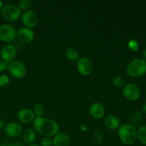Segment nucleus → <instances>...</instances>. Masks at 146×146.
<instances>
[{
  "label": "nucleus",
  "instance_id": "15",
  "mask_svg": "<svg viewBox=\"0 0 146 146\" xmlns=\"http://www.w3.org/2000/svg\"><path fill=\"white\" fill-rule=\"evenodd\" d=\"M71 144V138L64 132H58L53 139V146H69Z\"/></svg>",
  "mask_w": 146,
  "mask_h": 146
},
{
  "label": "nucleus",
  "instance_id": "7",
  "mask_svg": "<svg viewBox=\"0 0 146 146\" xmlns=\"http://www.w3.org/2000/svg\"><path fill=\"white\" fill-rule=\"evenodd\" d=\"M123 94L126 99L135 101L140 98L141 91L137 85L133 83H128L123 87Z\"/></svg>",
  "mask_w": 146,
  "mask_h": 146
},
{
  "label": "nucleus",
  "instance_id": "5",
  "mask_svg": "<svg viewBox=\"0 0 146 146\" xmlns=\"http://www.w3.org/2000/svg\"><path fill=\"white\" fill-rule=\"evenodd\" d=\"M17 30L10 24H4L0 26V41L9 43L17 37Z\"/></svg>",
  "mask_w": 146,
  "mask_h": 146
},
{
  "label": "nucleus",
  "instance_id": "1",
  "mask_svg": "<svg viewBox=\"0 0 146 146\" xmlns=\"http://www.w3.org/2000/svg\"><path fill=\"white\" fill-rule=\"evenodd\" d=\"M33 127L34 131L48 138L54 137L59 131L58 123L45 117H36L33 121Z\"/></svg>",
  "mask_w": 146,
  "mask_h": 146
},
{
  "label": "nucleus",
  "instance_id": "28",
  "mask_svg": "<svg viewBox=\"0 0 146 146\" xmlns=\"http://www.w3.org/2000/svg\"><path fill=\"white\" fill-rule=\"evenodd\" d=\"M8 146H25L23 143H21V142H14V143H12L9 144Z\"/></svg>",
  "mask_w": 146,
  "mask_h": 146
},
{
  "label": "nucleus",
  "instance_id": "24",
  "mask_svg": "<svg viewBox=\"0 0 146 146\" xmlns=\"http://www.w3.org/2000/svg\"><path fill=\"white\" fill-rule=\"evenodd\" d=\"M9 83V78L8 76L7 75H0V87L3 88V87L7 86Z\"/></svg>",
  "mask_w": 146,
  "mask_h": 146
},
{
  "label": "nucleus",
  "instance_id": "6",
  "mask_svg": "<svg viewBox=\"0 0 146 146\" xmlns=\"http://www.w3.org/2000/svg\"><path fill=\"white\" fill-rule=\"evenodd\" d=\"M9 72L11 76L15 78H21L25 76L27 74V68L26 66L21 61L14 60L9 63L8 65Z\"/></svg>",
  "mask_w": 146,
  "mask_h": 146
},
{
  "label": "nucleus",
  "instance_id": "11",
  "mask_svg": "<svg viewBox=\"0 0 146 146\" xmlns=\"http://www.w3.org/2000/svg\"><path fill=\"white\" fill-rule=\"evenodd\" d=\"M23 127L21 124L16 122L9 123L4 125V133L9 138H16L22 133Z\"/></svg>",
  "mask_w": 146,
  "mask_h": 146
},
{
  "label": "nucleus",
  "instance_id": "2",
  "mask_svg": "<svg viewBox=\"0 0 146 146\" xmlns=\"http://www.w3.org/2000/svg\"><path fill=\"white\" fill-rule=\"evenodd\" d=\"M118 134L120 140L124 145H132L137 139L136 128L129 123H124L120 125Z\"/></svg>",
  "mask_w": 146,
  "mask_h": 146
},
{
  "label": "nucleus",
  "instance_id": "17",
  "mask_svg": "<svg viewBox=\"0 0 146 146\" xmlns=\"http://www.w3.org/2000/svg\"><path fill=\"white\" fill-rule=\"evenodd\" d=\"M36 131L34 129H27L24 131V134H23V139L25 143L29 144H32L34 142V141L36 140Z\"/></svg>",
  "mask_w": 146,
  "mask_h": 146
},
{
  "label": "nucleus",
  "instance_id": "20",
  "mask_svg": "<svg viewBox=\"0 0 146 146\" xmlns=\"http://www.w3.org/2000/svg\"><path fill=\"white\" fill-rule=\"evenodd\" d=\"M31 1L30 0H21V1L19 2L18 6L19 9H20V11H27L29 10V9L31 7Z\"/></svg>",
  "mask_w": 146,
  "mask_h": 146
},
{
  "label": "nucleus",
  "instance_id": "32",
  "mask_svg": "<svg viewBox=\"0 0 146 146\" xmlns=\"http://www.w3.org/2000/svg\"><path fill=\"white\" fill-rule=\"evenodd\" d=\"M3 7H4V4H3L2 1H1V0H0V11H1V10L2 9Z\"/></svg>",
  "mask_w": 146,
  "mask_h": 146
},
{
  "label": "nucleus",
  "instance_id": "18",
  "mask_svg": "<svg viewBox=\"0 0 146 146\" xmlns=\"http://www.w3.org/2000/svg\"><path fill=\"white\" fill-rule=\"evenodd\" d=\"M66 56L70 61H78L79 59V53L76 48H69L66 51Z\"/></svg>",
  "mask_w": 146,
  "mask_h": 146
},
{
  "label": "nucleus",
  "instance_id": "13",
  "mask_svg": "<svg viewBox=\"0 0 146 146\" xmlns=\"http://www.w3.org/2000/svg\"><path fill=\"white\" fill-rule=\"evenodd\" d=\"M18 119L21 123L29 124L32 123L35 119V115L32 110L29 108H23L17 114Z\"/></svg>",
  "mask_w": 146,
  "mask_h": 146
},
{
  "label": "nucleus",
  "instance_id": "23",
  "mask_svg": "<svg viewBox=\"0 0 146 146\" xmlns=\"http://www.w3.org/2000/svg\"><path fill=\"white\" fill-rule=\"evenodd\" d=\"M128 46L131 51H133V52H136L138 50V48H139V44H138V41L134 39H132L128 42Z\"/></svg>",
  "mask_w": 146,
  "mask_h": 146
},
{
  "label": "nucleus",
  "instance_id": "25",
  "mask_svg": "<svg viewBox=\"0 0 146 146\" xmlns=\"http://www.w3.org/2000/svg\"><path fill=\"white\" fill-rule=\"evenodd\" d=\"M93 138L94 140V142L97 144H100L102 143L103 141V135L98 131H95L93 135Z\"/></svg>",
  "mask_w": 146,
  "mask_h": 146
},
{
  "label": "nucleus",
  "instance_id": "12",
  "mask_svg": "<svg viewBox=\"0 0 146 146\" xmlns=\"http://www.w3.org/2000/svg\"><path fill=\"white\" fill-rule=\"evenodd\" d=\"M17 37L20 42L23 44H29L34 40V32L31 29L21 27L17 33Z\"/></svg>",
  "mask_w": 146,
  "mask_h": 146
},
{
  "label": "nucleus",
  "instance_id": "26",
  "mask_svg": "<svg viewBox=\"0 0 146 146\" xmlns=\"http://www.w3.org/2000/svg\"><path fill=\"white\" fill-rule=\"evenodd\" d=\"M41 146H53V140L50 138L46 137L41 139Z\"/></svg>",
  "mask_w": 146,
  "mask_h": 146
},
{
  "label": "nucleus",
  "instance_id": "33",
  "mask_svg": "<svg viewBox=\"0 0 146 146\" xmlns=\"http://www.w3.org/2000/svg\"><path fill=\"white\" fill-rule=\"evenodd\" d=\"M28 146H41L40 145H38V144H34V143H32V144H30V145H29Z\"/></svg>",
  "mask_w": 146,
  "mask_h": 146
},
{
  "label": "nucleus",
  "instance_id": "21",
  "mask_svg": "<svg viewBox=\"0 0 146 146\" xmlns=\"http://www.w3.org/2000/svg\"><path fill=\"white\" fill-rule=\"evenodd\" d=\"M33 112H34V115H36V117H43L44 113H45V108L42 104H36L34 106Z\"/></svg>",
  "mask_w": 146,
  "mask_h": 146
},
{
  "label": "nucleus",
  "instance_id": "27",
  "mask_svg": "<svg viewBox=\"0 0 146 146\" xmlns=\"http://www.w3.org/2000/svg\"><path fill=\"white\" fill-rule=\"evenodd\" d=\"M7 68H8V64H7V63L2 61V60H0V73L3 72L5 70H7Z\"/></svg>",
  "mask_w": 146,
  "mask_h": 146
},
{
  "label": "nucleus",
  "instance_id": "4",
  "mask_svg": "<svg viewBox=\"0 0 146 146\" xmlns=\"http://www.w3.org/2000/svg\"><path fill=\"white\" fill-rule=\"evenodd\" d=\"M1 14L6 21H15L21 17V11L15 4H4L1 10Z\"/></svg>",
  "mask_w": 146,
  "mask_h": 146
},
{
  "label": "nucleus",
  "instance_id": "31",
  "mask_svg": "<svg viewBox=\"0 0 146 146\" xmlns=\"http://www.w3.org/2000/svg\"><path fill=\"white\" fill-rule=\"evenodd\" d=\"M143 59L146 62V49L144 50L143 53Z\"/></svg>",
  "mask_w": 146,
  "mask_h": 146
},
{
  "label": "nucleus",
  "instance_id": "22",
  "mask_svg": "<svg viewBox=\"0 0 146 146\" xmlns=\"http://www.w3.org/2000/svg\"><path fill=\"white\" fill-rule=\"evenodd\" d=\"M113 84L115 87L121 88L125 85V80L123 77L121 76H117L114 77L113 79Z\"/></svg>",
  "mask_w": 146,
  "mask_h": 146
},
{
  "label": "nucleus",
  "instance_id": "30",
  "mask_svg": "<svg viewBox=\"0 0 146 146\" xmlns=\"http://www.w3.org/2000/svg\"><path fill=\"white\" fill-rule=\"evenodd\" d=\"M142 110L144 113L146 114V102L144 103L142 106Z\"/></svg>",
  "mask_w": 146,
  "mask_h": 146
},
{
  "label": "nucleus",
  "instance_id": "19",
  "mask_svg": "<svg viewBox=\"0 0 146 146\" xmlns=\"http://www.w3.org/2000/svg\"><path fill=\"white\" fill-rule=\"evenodd\" d=\"M137 138L141 143L146 145V125L141 126L137 131Z\"/></svg>",
  "mask_w": 146,
  "mask_h": 146
},
{
  "label": "nucleus",
  "instance_id": "29",
  "mask_svg": "<svg viewBox=\"0 0 146 146\" xmlns=\"http://www.w3.org/2000/svg\"><path fill=\"white\" fill-rule=\"evenodd\" d=\"M5 123H4V121L1 118H0V129L2 128H4Z\"/></svg>",
  "mask_w": 146,
  "mask_h": 146
},
{
  "label": "nucleus",
  "instance_id": "16",
  "mask_svg": "<svg viewBox=\"0 0 146 146\" xmlns=\"http://www.w3.org/2000/svg\"><path fill=\"white\" fill-rule=\"evenodd\" d=\"M104 124L107 128L111 131L118 129L120 127L119 118L113 115H109L106 117L104 120Z\"/></svg>",
  "mask_w": 146,
  "mask_h": 146
},
{
  "label": "nucleus",
  "instance_id": "8",
  "mask_svg": "<svg viewBox=\"0 0 146 146\" xmlns=\"http://www.w3.org/2000/svg\"><path fill=\"white\" fill-rule=\"evenodd\" d=\"M77 69L78 72L84 76H89L94 70L93 61L88 57H81L77 61Z\"/></svg>",
  "mask_w": 146,
  "mask_h": 146
},
{
  "label": "nucleus",
  "instance_id": "10",
  "mask_svg": "<svg viewBox=\"0 0 146 146\" xmlns=\"http://www.w3.org/2000/svg\"><path fill=\"white\" fill-rule=\"evenodd\" d=\"M21 22L25 26V27L29 29H33L38 23V18L37 14L31 10L24 11L21 17Z\"/></svg>",
  "mask_w": 146,
  "mask_h": 146
},
{
  "label": "nucleus",
  "instance_id": "9",
  "mask_svg": "<svg viewBox=\"0 0 146 146\" xmlns=\"http://www.w3.org/2000/svg\"><path fill=\"white\" fill-rule=\"evenodd\" d=\"M17 54V51L16 47L14 45L7 44L1 48L0 51V56L1 60L5 61L6 63H11L14 61Z\"/></svg>",
  "mask_w": 146,
  "mask_h": 146
},
{
  "label": "nucleus",
  "instance_id": "3",
  "mask_svg": "<svg viewBox=\"0 0 146 146\" xmlns=\"http://www.w3.org/2000/svg\"><path fill=\"white\" fill-rule=\"evenodd\" d=\"M126 73L130 77L139 78L146 74V62L143 58H135L128 64Z\"/></svg>",
  "mask_w": 146,
  "mask_h": 146
},
{
  "label": "nucleus",
  "instance_id": "14",
  "mask_svg": "<svg viewBox=\"0 0 146 146\" xmlns=\"http://www.w3.org/2000/svg\"><path fill=\"white\" fill-rule=\"evenodd\" d=\"M106 113L105 108L101 104L98 102L94 103L89 108V113L95 119H101L104 116Z\"/></svg>",
  "mask_w": 146,
  "mask_h": 146
},
{
  "label": "nucleus",
  "instance_id": "34",
  "mask_svg": "<svg viewBox=\"0 0 146 146\" xmlns=\"http://www.w3.org/2000/svg\"><path fill=\"white\" fill-rule=\"evenodd\" d=\"M0 146H1V144H0Z\"/></svg>",
  "mask_w": 146,
  "mask_h": 146
}]
</instances>
